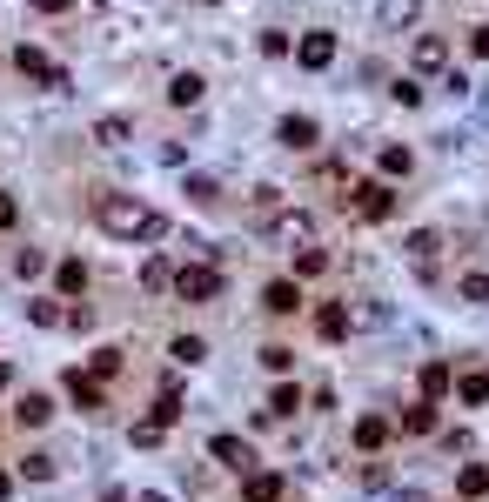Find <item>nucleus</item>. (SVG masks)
Returning a JSON list of instances; mask_svg holds the SVG:
<instances>
[{
  "label": "nucleus",
  "mask_w": 489,
  "mask_h": 502,
  "mask_svg": "<svg viewBox=\"0 0 489 502\" xmlns=\"http://www.w3.org/2000/svg\"><path fill=\"white\" fill-rule=\"evenodd\" d=\"M27 322L34 328H61V308L54 302H27Z\"/></svg>",
  "instance_id": "nucleus-34"
},
{
  "label": "nucleus",
  "mask_w": 489,
  "mask_h": 502,
  "mask_svg": "<svg viewBox=\"0 0 489 502\" xmlns=\"http://www.w3.org/2000/svg\"><path fill=\"white\" fill-rule=\"evenodd\" d=\"M423 395H429V402H443V395H449V369H443V362H429V369H423Z\"/></svg>",
  "instance_id": "nucleus-29"
},
{
  "label": "nucleus",
  "mask_w": 489,
  "mask_h": 502,
  "mask_svg": "<svg viewBox=\"0 0 489 502\" xmlns=\"http://www.w3.org/2000/svg\"><path fill=\"white\" fill-rule=\"evenodd\" d=\"M376 168H382V175H389V181H402V175H409L416 161H409V148H402V141H389V148L376 154Z\"/></svg>",
  "instance_id": "nucleus-18"
},
{
  "label": "nucleus",
  "mask_w": 489,
  "mask_h": 502,
  "mask_svg": "<svg viewBox=\"0 0 489 502\" xmlns=\"http://www.w3.org/2000/svg\"><path fill=\"white\" fill-rule=\"evenodd\" d=\"M262 308H275V315H295V308H302V288H295V282H268V288H262Z\"/></svg>",
  "instance_id": "nucleus-10"
},
{
  "label": "nucleus",
  "mask_w": 489,
  "mask_h": 502,
  "mask_svg": "<svg viewBox=\"0 0 489 502\" xmlns=\"http://www.w3.org/2000/svg\"><path fill=\"white\" fill-rule=\"evenodd\" d=\"M242 496H248V502H282V476H268V469H248Z\"/></svg>",
  "instance_id": "nucleus-12"
},
{
  "label": "nucleus",
  "mask_w": 489,
  "mask_h": 502,
  "mask_svg": "<svg viewBox=\"0 0 489 502\" xmlns=\"http://www.w3.org/2000/svg\"><path fill=\"white\" fill-rule=\"evenodd\" d=\"M54 282H61V295H81V288H88V268H81V262H61Z\"/></svg>",
  "instance_id": "nucleus-28"
},
{
  "label": "nucleus",
  "mask_w": 489,
  "mask_h": 502,
  "mask_svg": "<svg viewBox=\"0 0 489 502\" xmlns=\"http://www.w3.org/2000/svg\"><path fill=\"white\" fill-rule=\"evenodd\" d=\"M94 221L114 241H161L168 235V215H161V208H148V201H134V195H108V201L94 208Z\"/></svg>",
  "instance_id": "nucleus-1"
},
{
  "label": "nucleus",
  "mask_w": 489,
  "mask_h": 502,
  "mask_svg": "<svg viewBox=\"0 0 489 502\" xmlns=\"http://www.w3.org/2000/svg\"><path fill=\"white\" fill-rule=\"evenodd\" d=\"M463 302H489V275H463Z\"/></svg>",
  "instance_id": "nucleus-38"
},
{
  "label": "nucleus",
  "mask_w": 489,
  "mask_h": 502,
  "mask_svg": "<svg viewBox=\"0 0 489 502\" xmlns=\"http://www.w3.org/2000/svg\"><path fill=\"white\" fill-rule=\"evenodd\" d=\"M34 14H67V0H27Z\"/></svg>",
  "instance_id": "nucleus-43"
},
{
  "label": "nucleus",
  "mask_w": 489,
  "mask_h": 502,
  "mask_svg": "<svg viewBox=\"0 0 489 502\" xmlns=\"http://www.w3.org/2000/svg\"><path fill=\"white\" fill-rule=\"evenodd\" d=\"M356 215H362V221H389V215H396V188L382 181V175H376V181H356Z\"/></svg>",
  "instance_id": "nucleus-3"
},
{
  "label": "nucleus",
  "mask_w": 489,
  "mask_h": 502,
  "mask_svg": "<svg viewBox=\"0 0 489 502\" xmlns=\"http://www.w3.org/2000/svg\"><path fill=\"white\" fill-rule=\"evenodd\" d=\"M88 375H94V382H108V375H121V355H114V349H101V355L88 362Z\"/></svg>",
  "instance_id": "nucleus-33"
},
{
  "label": "nucleus",
  "mask_w": 489,
  "mask_h": 502,
  "mask_svg": "<svg viewBox=\"0 0 489 502\" xmlns=\"http://www.w3.org/2000/svg\"><path fill=\"white\" fill-rule=\"evenodd\" d=\"M14 268H21V275H41V268H47V255H41V248H21V262H14Z\"/></svg>",
  "instance_id": "nucleus-40"
},
{
  "label": "nucleus",
  "mask_w": 489,
  "mask_h": 502,
  "mask_svg": "<svg viewBox=\"0 0 489 502\" xmlns=\"http://www.w3.org/2000/svg\"><path fill=\"white\" fill-rule=\"evenodd\" d=\"M54 469H61L54 456H27V462H21V476H27V482H54Z\"/></svg>",
  "instance_id": "nucleus-32"
},
{
  "label": "nucleus",
  "mask_w": 489,
  "mask_h": 502,
  "mask_svg": "<svg viewBox=\"0 0 489 502\" xmlns=\"http://www.w3.org/2000/svg\"><path fill=\"white\" fill-rule=\"evenodd\" d=\"M141 288H148V295L175 288V268H168V255H148V262H141Z\"/></svg>",
  "instance_id": "nucleus-14"
},
{
  "label": "nucleus",
  "mask_w": 489,
  "mask_h": 502,
  "mask_svg": "<svg viewBox=\"0 0 489 502\" xmlns=\"http://www.w3.org/2000/svg\"><path fill=\"white\" fill-rule=\"evenodd\" d=\"M469 54H476V61H489V27H476V41H469Z\"/></svg>",
  "instance_id": "nucleus-42"
},
{
  "label": "nucleus",
  "mask_w": 489,
  "mask_h": 502,
  "mask_svg": "<svg viewBox=\"0 0 489 502\" xmlns=\"http://www.w3.org/2000/svg\"><path fill=\"white\" fill-rule=\"evenodd\" d=\"M315 335H322V342H342V335H349V315H342L335 302H322V308H315Z\"/></svg>",
  "instance_id": "nucleus-15"
},
{
  "label": "nucleus",
  "mask_w": 489,
  "mask_h": 502,
  "mask_svg": "<svg viewBox=\"0 0 489 502\" xmlns=\"http://www.w3.org/2000/svg\"><path fill=\"white\" fill-rule=\"evenodd\" d=\"M443 61H449V47L423 34V41H416V74H443Z\"/></svg>",
  "instance_id": "nucleus-16"
},
{
  "label": "nucleus",
  "mask_w": 489,
  "mask_h": 502,
  "mask_svg": "<svg viewBox=\"0 0 489 502\" xmlns=\"http://www.w3.org/2000/svg\"><path fill=\"white\" fill-rule=\"evenodd\" d=\"M201 94H208V81H201V74H175V81H168V101H175V108H195Z\"/></svg>",
  "instance_id": "nucleus-13"
},
{
  "label": "nucleus",
  "mask_w": 489,
  "mask_h": 502,
  "mask_svg": "<svg viewBox=\"0 0 489 502\" xmlns=\"http://www.w3.org/2000/svg\"><path fill=\"white\" fill-rule=\"evenodd\" d=\"M161 436H168V422H155V415L128 429V442H134V449H161Z\"/></svg>",
  "instance_id": "nucleus-23"
},
{
  "label": "nucleus",
  "mask_w": 489,
  "mask_h": 502,
  "mask_svg": "<svg viewBox=\"0 0 489 502\" xmlns=\"http://www.w3.org/2000/svg\"><path fill=\"white\" fill-rule=\"evenodd\" d=\"M94 141H101V148H121V141H128V121H121V114L94 121Z\"/></svg>",
  "instance_id": "nucleus-27"
},
{
  "label": "nucleus",
  "mask_w": 489,
  "mask_h": 502,
  "mask_svg": "<svg viewBox=\"0 0 489 502\" xmlns=\"http://www.w3.org/2000/svg\"><path fill=\"white\" fill-rule=\"evenodd\" d=\"M402 429H409V436H429V429H436V402L409 409V415H402Z\"/></svg>",
  "instance_id": "nucleus-31"
},
{
  "label": "nucleus",
  "mask_w": 489,
  "mask_h": 502,
  "mask_svg": "<svg viewBox=\"0 0 489 502\" xmlns=\"http://www.w3.org/2000/svg\"><path fill=\"white\" fill-rule=\"evenodd\" d=\"M275 134H282V148H315V134H322V128H315L309 114H289V121H282Z\"/></svg>",
  "instance_id": "nucleus-9"
},
{
  "label": "nucleus",
  "mask_w": 489,
  "mask_h": 502,
  "mask_svg": "<svg viewBox=\"0 0 489 502\" xmlns=\"http://www.w3.org/2000/svg\"><path fill=\"white\" fill-rule=\"evenodd\" d=\"M67 395H74L81 409H101V382H94L88 369H74V375H67Z\"/></svg>",
  "instance_id": "nucleus-19"
},
{
  "label": "nucleus",
  "mask_w": 489,
  "mask_h": 502,
  "mask_svg": "<svg viewBox=\"0 0 489 502\" xmlns=\"http://www.w3.org/2000/svg\"><path fill=\"white\" fill-rule=\"evenodd\" d=\"M14 67H21L27 81H41V88H67V74L41 54V47H14Z\"/></svg>",
  "instance_id": "nucleus-5"
},
{
  "label": "nucleus",
  "mask_w": 489,
  "mask_h": 502,
  "mask_svg": "<svg viewBox=\"0 0 489 502\" xmlns=\"http://www.w3.org/2000/svg\"><path fill=\"white\" fill-rule=\"evenodd\" d=\"M376 21H382V34H409L416 21H423V0H382Z\"/></svg>",
  "instance_id": "nucleus-7"
},
{
  "label": "nucleus",
  "mask_w": 489,
  "mask_h": 502,
  "mask_svg": "<svg viewBox=\"0 0 489 502\" xmlns=\"http://www.w3.org/2000/svg\"><path fill=\"white\" fill-rule=\"evenodd\" d=\"M208 456L222 462V469H242V476L255 469V449H248V436H215V442H208Z\"/></svg>",
  "instance_id": "nucleus-6"
},
{
  "label": "nucleus",
  "mask_w": 489,
  "mask_h": 502,
  "mask_svg": "<svg viewBox=\"0 0 489 502\" xmlns=\"http://www.w3.org/2000/svg\"><path fill=\"white\" fill-rule=\"evenodd\" d=\"M396 101H402V108H423V81H396V88H389Z\"/></svg>",
  "instance_id": "nucleus-37"
},
{
  "label": "nucleus",
  "mask_w": 489,
  "mask_h": 502,
  "mask_svg": "<svg viewBox=\"0 0 489 502\" xmlns=\"http://www.w3.org/2000/svg\"><path fill=\"white\" fill-rule=\"evenodd\" d=\"M175 295L181 302H215L222 295V275L215 268H175Z\"/></svg>",
  "instance_id": "nucleus-4"
},
{
  "label": "nucleus",
  "mask_w": 489,
  "mask_h": 502,
  "mask_svg": "<svg viewBox=\"0 0 489 502\" xmlns=\"http://www.w3.org/2000/svg\"><path fill=\"white\" fill-rule=\"evenodd\" d=\"M134 502H168V496H155V489H148V496H134Z\"/></svg>",
  "instance_id": "nucleus-46"
},
{
  "label": "nucleus",
  "mask_w": 489,
  "mask_h": 502,
  "mask_svg": "<svg viewBox=\"0 0 489 502\" xmlns=\"http://www.w3.org/2000/svg\"><path fill=\"white\" fill-rule=\"evenodd\" d=\"M188 201H201V208H208V201H222V188H215L208 175H188Z\"/></svg>",
  "instance_id": "nucleus-35"
},
{
  "label": "nucleus",
  "mask_w": 489,
  "mask_h": 502,
  "mask_svg": "<svg viewBox=\"0 0 489 502\" xmlns=\"http://www.w3.org/2000/svg\"><path fill=\"white\" fill-rule=\"evenodd\" d=\"M389 442V415H362L356 422V449H382Z\"/></svg>",
  "instance_id": "nucleus-17"
},
{
  "label": "nucleus",
  "mask_w": 489,
  "mask_h": 502,
  "mask_svg": "<svg viewBox=\"0 0 489 502\" xmlns=\"http://www.w3.org/2000/svg\"><path fill=\"white\" fill-rule=\"evenodd\" d=\"M295 54H302V67H309V74H322V67L335 61V34H302Z\"/></svg>",
  "instance_id": "nucleus-8"
},
{
  "label": "nucleus",
  "mask_w": 489,
  "mask_h": 502,
  "mask_svg": "<svg viewBox=\"0 0 489 502\" xmlns=\"http://www.w3.org/2000/svg\"><path fill=\"white\" fill-rule=\"evenodd\" d=\"M7 489H14V476H7V469H0V502H7Z\"/></svg>",
  "instance_id": "nucleus-45"
},
{
  "label": "nucleus",
  "mask_w": 489,
  "mask_h": 502,
  "mask_svg": "<svg viewBox=\"0 0 489 502\" xmlns=\"http://www.w3.org/2000/svg\"><path fill=\"white\" fill-rule=\"evenodd\" d=\"M456 395H463V409H483V402H489V375H463Z\"/></svg>",
  "instance_id": "nucleus-26"
},
{
  "label": "nucleus",
  "mask_w": 489,
  "mask_h": 502,
  "mask_svg": "<svg viewBox=\"0 0 489 502\" xmlns=\"http://www.w3.org/2000/svg\"><path fill=\"white\" fill-rule=\"evenodd\" d=\"M262 362H268L275 375H289V369H295V349H262Z\"/></svg>",
  "instance_id": "nucleus-39"
},
{
  "label": "nucleus",
  "mask_w": 489,
  "mask_h": 502,
  "mask_svg": "<svg viewBox=\"0 0 489 502\" xmlns=\"http://www.w3.org/2000/svg\"><path fill=\"white\" fill-rule=\"evenodd\" d=\"M14 215H21V201H14V195H0V228H14Z\"/></svg>",
  "instance_id": "nucleus-41"
},
{
  "label": "nucleus",
  "mask_w": 489,
  "mask_h": 502,
  "mask_svg": "<svg viewBox=\"0 0 489 502\" xmlns=\"http://www.w3.org/2000/svg\"><path fill=\"white\" fill-rule=\"evenodd\" d=\"M175 415H181V389L161 382V395H155V422H175Z\"/></svg>",
  "instance_id": "nucleus-30"
},
{
  "label": "nucleus",
  "mask_w": 489,
  "mask_h": 502,
  "mask_svg": "<svg viewBox=\"0 0 489 502\" xmlns=\"http://www.w3.org/2000/svg\"><path fill=\"white\" fill-rule=\"evenodd\" d=\"M262 54H268V61H282V54H289V34L268 27V34H262Z\"/></svg>",
  "instance_id": "nucleus-36"
},
{
  "label": "nucleus",
  "mask_w": 489,
  "mask_h": 502,
  "mask_svg": "<svg viewBox=\"0 0 489 502\" xmlns=\"http://www.w3.org/2000/svg\"><path fill=\"white\" fill-rule=\"evenodd\" d=\"M168 355H175V362H188V369H195V362H208L201 335H175V342H168Z\"/></svg>",
  "instance_id": "nucleus-25"
},
{
  "label": "nucleus",
  "mask_w": 489,
  "mask_h": 502,
  "mask_svg": "<svg viewBox=\"0 0 489 502\" xmlns=\"http://www.w3.org/2000/svg\"><path fill=\"white\" fill-rule=\"evenodd\" d=\"M295 409H302V389H295V382H275V395H268V415L282 422V415H295Z\"/></svg>",
  "instance_id": "nucleus-22"
},
{
  "label": "nucleus",
  "mask_w": 489,
  "mask_h": 502,
  "mask_svg": "<svg viewBox=\"0 0 489 502\" xmlns=\"http://www.w3.org/2000/svg\"><path fill=\"white\" fill-rule=\"evenodd\" d=\"M436 248H443V241H436L429 228H416V235H409V255H416V268H423V275H429V262H436Z\"/></svg>",
  "instance_id": "nucleus-24"
},
{
  "label": "nucleus",
  "mask_w": 489,
  "mask_h": 502,
  "mask_svg": "<svg viewBox=\"0 0 489 502\" xmlns=\"http://www.w3.org/2000/svg\"><path fill=\"white\" fill-rule=\"evenodd\" d=\"M295 275H302V282H315V275H329V255L315 248V241H309V248H295Z\"/></svg>",
  "instance_id": "nucleus-21"
},
{
  "label": "nucleus",
  "mask_w": 489,
  "mask_h": 502,
  "mask_svg": "<svg viewBox=\"0 0 489 502\" xmlns=\"http://www.w3.org/2000/svg\"><path fill=\"white\" fill-rule=\"evenodd\" d=\"M389 502H429V496H423V489H396Z\"/></svg>",
  "instance_id": "nucleus-44"
},
{
  "label": "nucleus",
  "mask_w": 489,
  "mask_h": 502,
  "mask_svg": "<svg viewBox=\"0 0 489 502\" xmlns=\"http://www.w3.org/2000/svg\"><path fill=\"white\" fill-rule=\"evenodd\" d=\"M456 496H469V502L489 496V462H463L456 469Z\"/></svg>",
  "instance_id": "nucleus-11"
},
{
  "label": "nucleus",
  "mask_w": 489,
  "mask_h": 502,
  "mask_svg": "<svg viewBox=\"0 0 489 502\" xmlns=\"http://www.w3.org/2000/svg\"><path fill=\"white\" fill-rule=\"evenodd\" d=\"M0 389H7V362H0Z\"/></svg>",
  "instance_id": "nucleus-47"
},
{
  "label": "nucleus",
  "mask_w": 489,
  "mask_h": 502,
  "mask_svg": "<svg viewBox=\"0 0 489 502\" xmlns=\"http://www.w3.org/2000/svg\"><path fill=\"white\" fill-rule=\"evenodd\" d=\"M268 241H275V248H309V241H315V221L302 215V208H282V215L268 221Z\"/></svg>",
  "instance_id": "nucleus-2"
},
{
  "label": "nucleus",
  "mask_w": 489,
  "mask_h": 502,
  "mask_svg": "<svg viewBox=\"0 0 489 502\" xmlns=\"http://www.w3.org/2000/svg\"><path fill=\"white\" fill-rule=\"evenodd\" d=\"M14 415H21L27 429H41V422H54V402H47V395H21V409H14Z\"/></svg>",
  "instance_id": "nucleus-20"
}]
</instances>
